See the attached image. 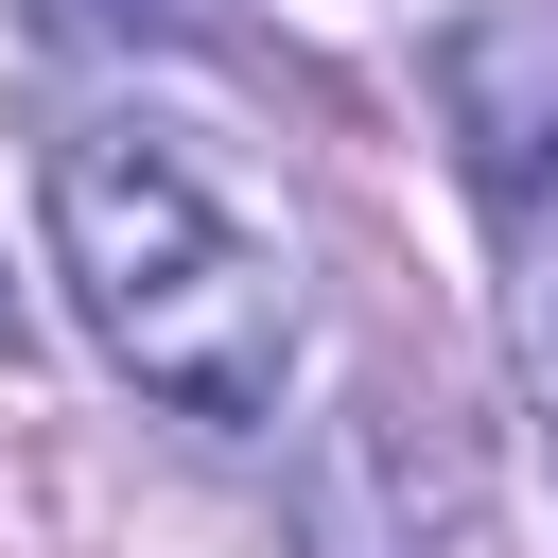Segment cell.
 <instances>
[{
	"label": "cell",
	"instance_id": "cell-2",
	"mask_svg": "<svg viewBox=\"0 0 558 558\" xmlns=\"http://www.w3.org/2000/svg\"><path fill=\"white\" fill-rule=\"evenodd\" d=\"M436 122L506 227H558V0H488L436 35Z\"/></svg>",
	"mask_w": 558,
	"mask_h": 558
},
{
	"label": "cell",
	"instance_id": "cell-3",
	"mask_svg": "<svg viewBox=\"0 0 558 558\" xmlns=\"http://www.w3.org/2000/svg\"><path fill=\"white\" fill-rule=\"evenodd\" d=\"M506 349H523V401L558 436V227H523V296H506Z\"/></svg>",
	"mask_w": 558,
	"mask_h": 558
},
{
	"label": "cell",
	"instance_id": "cell-1",
	"mask_svg": "<svg viewBox=\"0 0 558 558\" xmlns=\"http://www.w3.org/2000/svg\"><path fill=\"white\" fill-rule=\"evenodd\" d=\"M52 279L87 314V349L209 436H262L296 384V262L279 227L157 122H87L52 140Z\"/></svg>",
	"mask_w": 558,
	"mask_h": 558
}]
</instances>
